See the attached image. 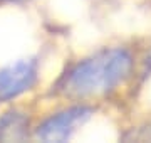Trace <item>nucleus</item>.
<instances>
[{
    "instance_id": "obj_4",
    "label": "nucleus",
    "mask_w": 151,
    "mask_h": 143,
    "mask_svg": "<svg viewBox=\"0 0 151 143\" xmlns=\"http://www.w3.org/2000/svg\"><path fill=\"white\" fill-rule=\"evenodd\" d=\"M27 135V120L19 113H9L0 120V140L14 142L24 140Z\"/></svg>"
},
{
    "instance_id": "obj_1",
    "label": "nucleus",
    "mask_w": 151,
    "mask_h": 143,
    "mask_svg": "<svg viewBox=\"0 0 151 143\" xmlns=\"http://www.w3.org/2000/svg\"><path fill=\"white\" fill-rule=\"evenodd\" d=\"M131 56L124 49H109L79 62L69 72L64 91L74 96L108 93L124 81L131 71Z\"/></svg>"
},
{
    "instance_id": "obj_5",
    "label": "nucleus",
    "mask_w": 151,
    "mask_h": 143,
    "mask_svg": "<svg viewBox=\"0 0 151 143\" xmlns=\"http://www.w3.org/2000/svg\"><path fill=\"white\" fill-rule=\"evenodd\" d=\"M2 2H24V0H2Z\"/></svg>"
},
{
    "instance_id": "obj_3",
    "label": "nucleus",
    "mask_w": 151,
    "mask_h": 143,
    "mask_svg": "<svg viewBox=\"0 0 151 143\" xmlns=\"http://www.w3.org/2000/svg\"><path fill=\"white\" fill-rule=\"evenodd\" d=\"M92 111L84 106L70 108L44 121L37 130V136L42 142H65L77 126L91 116Z\"/></svg>"
},
{
    "instance_id": "obj_2",
    "label": "nucleus",
    "mask_w": 151,
    "mask_h": 143,
    "mask_svg": "<svg viewBox=\"0 0 151 143\" xmlns=\"http://www.w3.org/2000/svg\"><path fill=\"white\" fill-rule=\"evenodd\" d=\"M37 79V64L34 61H19L0 69V103L9 101L30 89Z\"/></svg>"
}]
</instances>
